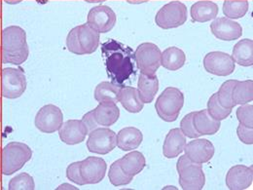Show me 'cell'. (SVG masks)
<instances>
[{"label": "cell", "instance_id": "1", "mask_svg": "<svg viewBox=\"0 0 253 190\" xmlns=\"http://www.w3.org/2000/svg\"><path fill=\"white\" fill-rule=\"evenodd\" d=\"M105 68L111 82L122 86L131 75L135 74V60L132 49L114 39L101 45Z\"/></svg>", "mask_w": 253, "mask_h": 190}, {"label": "cell", "instance_id": "2", "mask_svg": "<svg viewBox=\"0 0 253 190\" xmlns=\"http://www.w3.org/2000/svg\"><path fill=\"white\" fill-rule=\"evenodd\" d=\"M99 34L88 24L75 27L67 34L66 47L69 52L78 56L91 55L99 46Z\"/></svg>", "mask_w": 253, "mask_h": 190}, {"label": "cell", "instance_id": "3", "mask_svg": "<svg viewBox=\"0 0 253 190\" xmlns=\"http://www.w3.org/2000/svg\"><path fill=\"white\" fill-rule=\"evenodd\" d=\"M32 157V148L24 142H12L1 151V172L4 176H11L20 171Z\"/></svg>", "mask_w": 253, "mask_h": 190}, {"label": "cell", "instance_id": "4", "mask_svg": "<svg viewBox=\"0 0 253 190\" xmlns=\"http://www.w3.org/2000/svg\"><path fill=\"white\" fill-rule=\"evenodd\" d=\"M184 105V95L175 87H168L159 95L155 108L159 117L166 122L177 120Z\"/></svg>", "mask_w": 253, "mask_h": 190}, {"label": "cell", "instance_id": "5", "mask_svg": "<svg viewBox=\"0 0 253 190\" xmlns=\"http://www.w3.org/2000/svg\"><path fill=\"white\" fill-rule=\"evenodd\" d=\"M187 7L180 1H171L164 5L155 17V23L163 30L176 29L187 21Z\"/></svg>", "mask_w": 253, "mask_h": 190}, {"label": "cell", "instance_id": "6", "mask_svg": "<svg viewBox=\"0 0 253 190\" xmlns=\"http://www.w3.org/2000/svg\"><path fill=\"white\" fill-rule=\"evenodd\" d=\"M1 94L10 99L22 96L27 90L28 82L23 68L5 67L1 69Z\"/></svg>", "mask_w": 253, "mask_h": 190}, {"label": "cell", "instance_id": "7", "mask_svg": "<svg viewBox=\"0 0 253 190\" xmlns=\"http://www.w3.org/2000/svg\"><path fill=\"white\" fill-rule=\"evenodd\" d=\"M162 52L154 43L146 42L140 44L134 52V60L140 73L153 76L161 66Z\"/></svg>", "mask_w": 253, "mask_h": 190}, {"label": "cell", "instance_id": "8", "mask_svg": "<svg viewBox=\"0 0 253 190\" xmlns=\"http://www.w3.org/2000/svg\"><path fill=\"white\" fill-rule=\"evenodd\" d=\"M116 147V133L108 128H97L89 133L87 148L90 152L105 155Z\"/></svg>", "mask_w": 253, "mask_h": 190}, {"label": "cell", "instance_id": "9", "mask_svg": "<svg viewBox=\"0 0 253 190\" xmlns=\"http://www.w3.org/2000/svg\"><path fill=\"white\" fill-rule=\"evenodd\" d=\"M63 123V111L54 104H47L41 107L34 120L35 127L45 134H53L59 131Z\"/></svg>", "mask_w": 253, "mask_h": 190}, {"label": "cell", "instance_id": "10", "mask_svg": "<svg viewBox=\"0 0 253 190\" xmlns=\"http://www.w3.org/2000/svg\"><path fill=\"white\" fill-rule=\"evenodd\" d=\"M117 22L115 12L106 5L92 8L87 17V24L98 33L110 32Z\"/></svg>", "mask_w": 253, "mask_h": 190}, {"label": "cell", "instance_id": "11", "mask_svg": "<svg viewBox=\"0 0 253 190\" xmlns=\"http://www.w3.org/2000/svg\"><path fill=\"white\" fill-rule=\"evenodd\" d=\"M205 69L213 75L228 76L232 74L236 68V63L232 56L224 52H211L204 59Z\"/></svg>", "mask_w": 253, "mask_h": 190}, {"label": "cell", "instance_id": "12", "mask_svg": "<svg viewBox=\"0 0 253 190\" xmlns=\"http://www.w3.org/2000/svg\"><path fill=\"white\" fill-rule=\"evenodd\" d=\"M178 172L179 186L184 190H201L206 185V176L202 164L190 162Z\"/></svg>", "mask_w": 253, "mask_h": 190}, {"label": "cell", "instance_id": "13", "mask_svg": "<svg viewBox=\"0 0 253 190\" xmlns=\"http://www.w3.org/2000/svg\"><path fill=\"white\" fill-rule=\"evenodd\" d=\"M107 170L106 162L100 157L90 156L80 162V173L86 185L100 183Z\"/></svg>", "mask_w": 253, "mask_h": 190}, {"label": "cell", "instance_id": "14", "mask_svg": "<svg viewBox=\"0 0 253 190\" xmlns=\"http://www.w3.org/2000/svg\"><path fill=\"white\" fill-rule=\"evenodd\" d=\"M185 154L188 158L197 164H205L211 161L215 152L212 142L206 139H194L184 147Z\"/></svg>", "mask_w": 253, "mask_h": 190}, {"label": "cell", "instance_id": "15", "mask_svg": "<svg viewBox=\"0 0 253 190\" xmlns=\"http://www.w3.org/2000/svg\"><path fill=\"white\" fill-rule=\"evenodd\" d=\"M225 183L230 190H248L253 183V166L236 165L232 167L226 175Z\"/></svg>", "mask_w": 253, "mask_h": 190}, {"label": "cell", "instance_id": "16", "mask_svg": "<svg viewBox=\"0 0 253 190\" xmlns=\"http://www.w3.org/2000/svg\"><path fill=\"white\" fill-rule=\"evenodd\" d=\"M29 46L27 32L21 27L11 26L1 32V50L7 53H14Z\"/></svg>", "mask_w": 253, "mask_h": 190}, {"label": "cell", "instance_id": "17", "mask_svg": "<svg viewBox=\"0 0 253 190\" xmlns=\"http://www.w3.org/2000/svg\"><path fill=\"white\" fill-rule=\"evenodd\" d=\"M211 31L216 38L223 41H233L243 35L242 26L226 17L214 19L211 24Z\"/></svg>", "mask_w": 253, "mask_h": 190}, {"label": "cell", "instance_id": "18", "mask_svg": "<svg viewBox=\"0 0 253 190\" xmlns=\"http://www.w3.org/2000/svg\"><path fill=\"white\" fill-rule=\"evenodd\" d=\"M89 132L81 120H67L63 123L59 130V136L61 141L65 144L75 145L83 142Z\"/></svg>", "mask_w": 253, "mask_h": 190}, {"label": "cell", "instance_id": "19", "mask_svg": "<svg viewBox=\"0 0 253 190\" xmlns=\"http://www.w3.org/2000/svg\"><path fill=\"white\" fill-rule=\"evenodd\" d=\"M186 137L182 134L179 128L171 129L164 142L163 154L166 158L172 159L179 156L186 145Z\"/></svg>", "mask_w": 253, "mask_h": 190}, {"label": "cell", "instance_id": "20", "mask_svg": "<svg viewBox=\"0 0 253 190\" xmlns=\"http://www.w3.org/2000/svg\"><path fill=\"white\" fill-rule=\"evenodd\" d=\"M219 8L216 3L211 0H201L191 6L190 14L194 22L207 23L216 19Z\"/></svg>", "mask_w": 253, "mask_h": 190}, {"label": "cell", "instance_id": "21", "mask_svg": "<svg viewBox=\"0 0 253 190\" xmlns=\"http://www.w3.org/2000/svg\"><path fill=\"white\" fill-rule=\"evenodd\" d=\"M143 135L141 131L134 127H126L116 135V145L123 151H130L141 144Z\"/></svg>", "mask_w": 253, "mask_h": 190}, {"label": "cell", "instance_id": "22", "mask_svg": "<svg viewBox=\"0 0 253 190\" xmlns=\"http://www.w3.org/2000/svg\"><path fill=\"white\" fill-rule=\"evenodd\" d=\"M193 124L196 131L201 136H211L216 134L221 127L220 121L213 119L207 109L195 111L193 116Z\"/></svg>", "mask_w": 253, "mask_h": 190}, {"label": "cell", "instance_id": "23", "mask_svg": "<svg viewBox=\"0 0 253 190\" xmlns=\"http://www.w3.org/2000/svg\"><path fill=\"white\" fill-rule=\"evenodd\" d=\"M95 120L99 126L114 125L120 117V109L114 102H99L94 109Z\"/></svg>", "mask_w": 253, "mask_h": 190}, {"label": "cell", "instance_id": "24", "mask_svg": "<svg viewBox=\"0 0 253 190\" xmlns=\"http://www.w3.org/2000/svg\"><path fill=\"white\" fill-rule=\"evenodd\" d=\"M137 91L143 103H151L159 91V80L157 75L149 76L140 73L137 82Z\"/></svg>", "mask_w": 253, "mask_h": 190}, {"label": "cell", "instance_id": "25", "mask_svg": "<svg viewBox=\"0 0 253 190\" xmlns=\"http://www.w3.org/2000/svg\"><path fill=\"white\" fill-rule=\"evenodd\" d=\"M119 164L122 171L126 176L134 177L138 175L146 166V160L139 151H132L119 159Z\"/></svg>", "mask_w": 253, "mask_h": 190}, {"label": "cell", "instance_id": "26", "mask_svg": "<svg viewBox=\"0 0 253 190\" xmlns=\"http://www.w3.org/2000/svg\"><path fill=\"white\" fill-rule=\"evenodd\" d=\"M119 102L126 111L130 113H138L143 109L144 103L140 99L138 91L134 87L122 86L119 93Z\"/></svg>", "mask_w": 253, "mask_h": 190}, {"label": "cell", "instance_id": "27", "mask_svg": "<svg viewBox=\"0 0 253 190\" xmlns=\"http://www.w3.org/2000/svg\"><path fill=\"white\" fill-rule=\"evenodd\" d=\"M186 62L185 53L177 47H169L161 55V65L170 71L181 68Z\"/></svg>", "mask_w": 253, "mask_h": 190}, {"label": "cell", "instance_id": "28", "mask_svg": "<svg viewBox=\"0 0 253 190\" xmlns=\"http://www.w3.org/2000/svg\"><path fill=\"white\" fill-rule=\"evenodd\" d=\"M232 58L235 63L242 66L253 65V41L246 38L239 41L233 49Z\"/></svg>", "mask_w": 253, "mask_h": 190}, {"label": "cell", "instance_id": "29", "mask_svg": "<svg viewBox=\"0 0 253 190\" xmlns=\"http://www.w3.org/2000/svg\"><path fill=\"white\" fill-rule=\"evenodd\" d=\"M120 85L113 82L104 81L99 83L95 90V98L98 102H114L119 101V93L121 90Z\"/></svg>", "mask_w": 253, "mask_h": 190}, {"label": "cell", "instance_id": "30", "mask_svg": "<svg viewBox=\"0 0 253 190\" xmlns=\"http://www.w3.org/2000/svg\"><path fill=\"white\" fill-rule=\"evenodd\" d=\"M232 99L237 104H246L253 101V81L246 80L239 81L232 91Z\"/></svg>", "mask_w": 253, "mask_h": 190}, {"label": "cell", "instance_id": "31", "mask_svg": "<svg viewBox=\"0 0 253 190\" xmlns=\"http://www.w3.org/2000/svg\"><path fill=\"white\" fill-rule=\"evenodd\" d=\"M249 7L248 0H225L223 2V13L226 18L231 20L241 19L248 13Z\"/></svg>", "mask_w": 253, "mask_h": 190}, {"label": "cell", "instance_id": "32", "mask_svg": "<svg viewBox=\"0 0 253 190\" xmlns=\"http://www.w3.org/2000/svg\"><path fill=\"white\" fill-rule=\"evenodd\" d=\"M108 179L111 185L114 187H123V186H127L131 183L132 177L126 176V174L122 171L119 161H115L111 164L109 173H108Z\"/></svg>", "mask_w": 253, "mask_h": 190}, {"label": "cell", "instance_id": "33", "mask_svg": "<svg viewBox=\"0 0 253 190\" xmlns=\"http://www.w3.org/2000/svg\"><path fill=\"white\" fill-rule=\"evenodd\" d=\"M208 112L209 114L215 120L222 121L229 117V115L232 113V108H226L223 107L218 101L217 93L213 94L210 97L208 101Z\"/></svg>", "mask_w": 253, "mask_h": 190}, {"label": "cell", "instance_id": "34", "mask_svg": "<svg viewBox=\"0 0 253 190\" xmlns=\"http://www.w3.org/2000/svg\"><path fill=\"white\" fill-rule=\"evenodd\" d=\"M238 82L239 80L231 79V80L225 81L220 86L219 91L217 93V97H218L219 103L223 107L234 108L236 106V103L232 99V91Z\"/></svg>", "mask_w": 253, "mask_h": 190}, {"label": "cell", "instance_id": "35", "mask_svg": "<svg viewBox=\"0 0 253 190\" xmlns=\"http://www.w3.org/2000/svg\"><path fill=\"white\" fill-rule=\"evenodd\" d=\"M35 189V183L31 175L27 173H21L13 178L8 185L9 190H33Z\"/></svg>", "mask_w": 253, "mask_h": 190}, {"label": "cell", "instance_id": "36", "mask_svg": "<svg viewBox=\"0 0 253 190\" xmlns=\"http://www.w3.org/2000/svg\"><path fill=\"white\" fill-rule=\"evenodd\" d=\"M2 53V63H12L15 65H20L25 63L30 56L29 46L23 48L20 51L14 53H7L1 50Z\"/></svg>", "mask_w": 253, "mask_h": 190}, {"label": "cell", "instance_id": "37", "mask_svg": "<svg viewBox=\"0 0 253 190\" xmlns=\"http://www.w3.org/2000/svg\"><path fill=\"white\" fill-rule=\"evenodd\" d=\"M237 118L240 124L253 128V105L250 103L242 104L237 109Z\"/></svg>", "mask_w": 253, "mask_h": 190}, {"label": "cell", "instance_id": "38", "mask_svg": "<svg viewBox=\"0 0 253 190\" xmlns=\"http://www.w3.org/2000/svg\"><path fill=\"white\" fill-rule=\"evenodd\" d=\"M195 112H190L187 115L183 117V119L180 122V131L182 134L189 138V139H197L200 138L201 135L196 131L194 124H193V116Z\"/></svg>", "mask_w": 253, "mask_h": 190}, {"label": "cell", "instance_id": "39", "mask_svg": "<svg viewBox=\"0 0 253 190\" xmlns=\"http://www.w3.org/2000/svg\"><path fill=\"white\" fill-rule=\"evenodd\" d=\"M80 162L81 161L74 162L67 167L66 177L70 182H72L78 186H85L86 183L83 180L81 173H80Z\"/></svg>", "mask_w": 253, "mask_h": 190}, {"label": "cell", "instance_id": "40", "mask_svg": "<svg viewBox=\"0 0 253 190\" xmlns=\"http://www.w3.org/2000/svg\"><path fill=\"white\" fill-rule=\"evenodd\" d=\"M237 135L240 141L245 144H253V128L240 124L237 128Z\"/></svg>", "mask_w": 253, "mask_h": 190}, {"label": "cell", "instance_id": "41", "mask_svg": "<svg viewBox=\"0 0 253 190\" xmlns=\"http://www.w3.org/2000/svg\"><path fill=\"white\" fill-rule=\"evenodd\" d=\"M84 125L87 128L88 132L91 133L92 131H94L95 129H97L99 125L97 124L96 120H95V115H94V110L92 111H89L88 113H86L83 117H82V120H81Z\"/></svg>", "mask_w": 253, "mask_h": 190}, {"label": "cell", "instance_id": "42", "mask_svg": "<svg viewBox=\"0 0 253 190\" xmlns=\"http://www.w3.org/2000/svg\"><path fill=\"white\" fill-rule=\"evenodd\" d=\"M77 190L76 188H74L73 186H70V185H66V184H64L63 186H61V187H59L58 188V190Z\"/></svg>", "mask_w": 253, "mask_h": 190}, {"label": "cell", "instance_id": "43", "mask_svg": "<svg viewBox=\"0 0 253 190\" xmlns=\"http://www.w3.org/2000/svg\"><path fill=\"white\" fill-rule=\"evenodd\" d=\"M22 0H5V2L9 3V4H17L20 3Z\"/></svg>", "mask_w": 253, "mask_h": 190}, {"label": "cell", "instance_id": "44", "mask_svg": "<svg viewBox=\"0 0 253 190\" xmlns=\"http://www.w3.org/2000/svg\"><path fill=\"white\" fill-rule=\"evenodd\" d=\"M1 98H0V121H1V118H2V102H1Z\"/></svg>", "mask_w": 253, "mask_h": 190}, {"label": "cell", "instance_id": "45", "mask_svg": "<svg viewBox=\"0 0 253 190\" xmlns=\"http://www.w3.org/2000/svg\"><path fill=\"white\" fill-rule=\"evenodd\" d=\"M1 64H2V53H1V47H0V70H1Z\"/></svg>", "mask_w": 253, "mask_h": 190}, {"label": "cell", "instance_id": "46", "mask_svg": "<svg viewBox=\"0 0 253 190\" xmlns=\"http://www.w3.org/2000/svg\"><path fill=\"white\" fill-rule=\"evenodd\" d=\"M89 2H102L104 0H88Z\"/></svg>", "mask_w": 253, "mask_h": 190}, {"label": "cell", "instance_id": "47", "mask_svg": "<svg viewBox=\"0 0 253 190\" xmlns=\"http://www.w3.org/2000/svg\"><path fill=\"white\" fill-rule=\"evenodd\" d=\"M1 148H0V168H1Z\"/></svg>", "mask_w": 253, "mask_h": 190}, {"label": "cell", "instance_id": "48", "mask_svg": "<svg viewBox=\"0 0 253 190\" xmlns=\"http://www.w3.org/2000/svg\"><path fill=\"white\" fill-rule=\"evenodd\" d=\"M1 173H2V172H1V168H0V181H1Z\"/></svg>", "mask_w": 253, "mask_h": 190}, {"label": "cell", "instance_id": "49", "mask_svg": "<svg viewBox=\"0 0 253 190\" xmlns=\"http://www.w3.org/2000/svg\"><path fill=\"white\" fill-rule=\"evenodd\" d=\"M0 75H1V70H0Z\"/></svg>", "mask_w": 253, "mask_h": 190}]
</instances>
